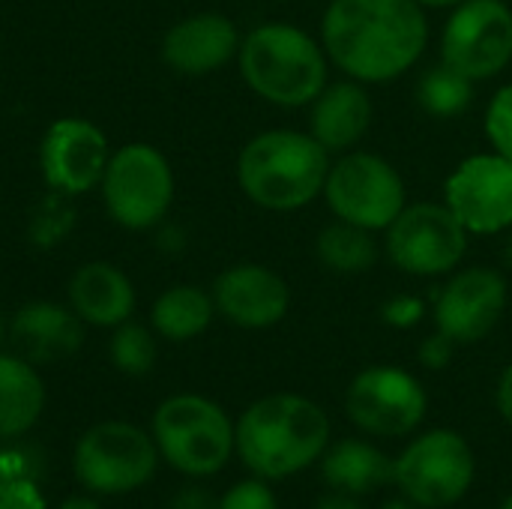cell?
<instances>
[{
    "mask_svg": "<svg viewBox=\"0 0 512 509\" xmlns=\"http://www.w3.org/2000/svg\"><path fill=\"white\" fill-rule=\"evenodd\" d=\"M321 45L339 72L366 87L396 81L429 45L426 9L417 0H330Z\"/></svg>",
    "mask_w": 512,
    "mask_h": 509,
    "instance_id": "obj_1",
    "label": "cell"
},
{
    "mask_svg": "<svg viewBox=\"0 0 512 509\" xmlns=\"http://www.w3.org/2000/svg\"><path fill=\"white\" fill-rule=\"evenodd\" d=\"M234 447L255 477L288 480L321 462L330 447V420L309 396L270 393L243 411Z\"/></svg>",
    "mask_w": 512,
    "mask_h": 509,
    "instance_id": "obj_2",
    "label": "cell"
},
{
    "mask_svg": "<svg viewBox=\"0 0 512 509\" xmlns=\"http://www.w3.org/2000/svg\"><path fill=\"white\" fill-rule=\"evenodd\" d=\"M333 156L297 129H267L249 138L237 156L243 195L270 213H294L324 195Z\"/></svg>",
    "mask_w": 512,
    "mask_h": 509,
    "instance_id": "obj_3",
    "label": "cell"
},
{
    "mask_svg": "<svg viewBox=\"0 0 512 509\" xmlns=\"http://www.w3.org/2000/svg\"><path fill=\"white\" fill-rule=\"evenodd\" d=\"M246 87L276 108H309L330 84V57L309 30L291 21L252 27L237 51Z\"/></svg>",
    "mask_w": 512,
    "mask_h": 509,
    "instance_id": "obj_4",
    "label": "cell"
},
{
    "mask_svg": "<svg viewBox=\"0 0 512 509\" xmlns=\"http://www.w3.org/2000/svg\"><path fill=\"white\" fill-rule=\"evenodd\" d=\"M153 441L165 462L186 477H213L234 447V423L207 396L180 393L153 414Z\"/></svg>",
    "mask_w": 512,
    "mask_h": 509,
    "instance_id": "obj_5",
    "label": "cell"
},
{
    "mask_svg": "<svg viewBox=\"0 0 512 509\" xmlns=\"http://www.w3.org/2000/svg\"><path fill=\"white\" fill-rule=\"evenodd\" d=\"M324 201L333 219L384 234L390 222L405 210L408 189L390 159L354 147L333 156L324 183Z\"/></svg>",
    "mask_w": 512,
    "mask_h": 509,
    "instance_id": "obj_6",
    "label": "cell"
},
{
    "mask_svg": "<svg viewBox=\"0 0 512 509\" xmlns=\"http://www.w3.org/2000/svg\"><path fill=\"white\" fill-rule=\"evenodd\" d=\"M102 201L108 216L126 231L156 228L174 204V171L153 144L132 141L111 153L102 174Z\"/></svg>",
    "mask_w": 512,
    "mask_h": 509,
    "instance_id": "obj_7",
    "label": "cell"
},
{
    "mask_svg": "<svg viewBox=\"0 0 512 509\" xmlns=\"http://www.w3.org/2000/svg\"><path fill=\"white\" fill-rule=\"evenodd\" d=\"M477 462L471 444L453 429H432L417 435L399 459H393V483L423 509L459 504L474 486Z\"/></svg>",
    "mask_w": 512,
    "mask_h": 509,
    "instance_id": "obj_8",
    "label": "cell"
},
{
    "mask_svg": "<svg viewBox=\"0 0 512 509\" xmlns=\"http://www.w3.org/2000/svg\"><path fill=\"white\" fill-rule=\"evenodd\" d=\"M468 240L471 234L444 201H417L405 204L390 222L381 249L396 270L417 279H435L462 267Z\"/></svg>",
    "mask_w": 512,
    "mask_h": 509,
    "instance_id": "obj_9",
    "label": "cell"
},
{
    "mask_svg": "<svg viewBox=\"0 0 512 509\" xmlns=\"http://www.w3.org/2000/svg\"><path fill=\"white\" fill-rule=\"evenodd\" d=\"M159 465L156 441L132 423H99L87 429L75 447V477L99 495H123L141 489Z\"/></svg>",
    "mask_w": 512,
    "mask_h": 509,
    "instance_id": "obj_10",
    "label": "cell"
},
{
    "mask_svg": "<svg viewBox=\"0 0 512 509\" xmlns=\"http://www.w3.org/2000/svg\"><path fill=\"white\" fill-rule=\"evenodd\" d=\"M429 411L426 387L402 366H369L354 375L345 393L348 420L372 438H405Z\"/></svg>",
    "mask_w": 512,
    "mask_h": 509,
    "instance_id": "obj_11",
    "label": "cell"
},
{
    "mask_svg": "<svg viewBox=\"0 0 512 509\" xmlns=\"http://www.w3.org/2000/svg\"><path fill=\"white\" fill-rule=\"evenodd\" d=\"M441 60L474 84L512 63V6L507 0H465L450 9L441 33Z\"/></svg>",
    "mask_w": 512,
    "mask_h": 509,
    "instance_id": "obj_12",
    "label": "cell"
},
{
    "mask_svg": "<svg viewBox=\"0 0 512 509\" xmlns=\"http://www.w3.org/2000/svg\"><path fill=\"white\" fill-rule=\"evenodd\" d=\"M444 204L468 234H507L512 228V159L495 150L462 159L444 183Z\"/></svg>",
    "mask_w": 512,
    "mask_h": 509,
    "instance_id": "obj_13",
    "label": "cell"
},
{
    "mask_svg": "<svg viewBox=\"0 0 512 509\" xmlns=\"http://www.w3.org/2000/svg\"><path fill=\"white\" fill-rule=\"evenodd\" d=\"M507 303L510 285L501 270L459 267L435 294V330L450 336L456 345H477L501 324Z\"/></svg>",
    "mask_w": 512,
    "mask_h": 509,
    "instance_id": "obj_14",
    "label": "cell"
},
{
    "mask_svg": "<svg viewBox=\"0 0 512 509\" xmlns=\"http://www.w3.org/2000/svg\"><path fill=\"white\" fill-rule=\"evenodd\" d=\"M111 150L105 132L84 117L54 120L39 144V171L48 189L60 195H84L102 183Z\"/></svg>",
    "mask_w": 512,
    "mask_h": 509,
    "instance_id": "obj_15",
    "label": "cell"
},
{
    "mask_svg": "<svg viewBox=\"0 0 512 509\" xmlns=\"http://www.w3.org/2000/svg\"><path fill=\"white\" fill-rule=\"evenodd\" d=\"M216 315L243 330L276 327L291 309L288 282L264 264H234L213 282Z\"/></svg>",
    "mask_w": 512,
    "mask_h": 509,
    "instance_id": "obj_16",
    "label": "cell"
},
{
    "mask_svg": "<svg viewBox=\"0 0 512 509\" xmlns=\"http://www.w3.org/2000/svg\"><path fill=\"white\" fill-rule=\"evenodd\" d=\"M240 42L243 36L228 15L198 12L168 27L162 39V60L174 72L198 78L237 60Z\"/></svg>",
    "mask_w": 512,
    "mask_h": 509,
    "instance_id": "obj_17",
    "label": "cell"
},
{
    "mask_svg": "<svg viewBox=\"0 0 512 509\" xmlns=\"http://www.w3.org/2000/svg\"><path fill=\"white\" fill-rule=\"evenodd\" d=\"M375 105L366 90V84L354 78L330 81L309 105V132L312 138L330 153H348L354 150L372 129Z\"/></svg>",
    "mask_w": 512,
    "mask_h": 509,
    "instance_id": "obj_18",
    "label": "cell"
},
{
    "mask_svg": "<svg viewBox=\"0 0 512 509\" xmlns=\"http://www.w3.org/2000/svg\"><path fill=\"white\" fill-rule=\"evenodd\" d=\"M84 321L57 303H27L9 321V339L27 363H60L84 342Z\"/></svg>",
    "mask_w": 512,
    "mask_h": 509,
    "instance_id": "obj_19",
    "label": "cell"
},
{
    "mask_svg": "<svg viewBox=\"0 0 512 509\" xmlns=\"http://www.w3.org/2000/svg\"><path fill=\"white\" fill-rule=\"evenodd\" d=\"M72 312L93 327H120L135 312V288L123 270L108 261H90L69 279Z\"/></svg>",
    "mask_w": 512,
    "mask_h": 509,
    "instance_id": "obj_20",
    "label": "cell"
},
{
    "mask_svg": "<svg viewBox=\"0 0 512 509\" xmlns=\"http://www.w3.org/2000/svg\"><path fill=\"white\" fill-rule=\"evenodd\" d=\"M321 477L333 492L360 498L393 483V459L369 441L345 438L324 450Z\"/></svg>",
    "mask_w": 512,
    "mask_h": 509,
    "instance_id": "obj_21",
    "label": "cell"
},
{
    "mask_svg": "<svg viewBox=\"0 0 512 509\" xmlns=\"http://www.w3.org/2000/svg\"><path fill=\"white\" fill-rule=\"evenodd\" d=\"M45 384L24 357L0 354V438H18L39 420Z\"/></svg>",
    "mask_w": 512,
    "mask_h": 509,
    "instance_id": "obj_22",
    "label": "cell"
},
{
    "mask_svg": "<svg viewBox=\"0 0 512 509\" xmlns=\"http://www.w3.org/2000/svg\"><path fill=\"white\" fill-rule=\"evenodd\" d=\"M216 315L213 294L198 285H171L153 303V330L168 342H189L201 336Z\"/></svg>",
    "mask_w": 512,
    "mask_h": 509,
    "instance_id": "obj_23",
    "label": "cell"
},
{
    "mask_svg": "<svg viewBox=\"0 0 512 509\" xmlns=\"http://www.w3.org/2000/svg\"><path fill=\"white\" fill-rule=\"evenodd\" d=\"M315 258L324 270L336 276H363L375 270L381 258V243L375 240V231L333 219L315 237Z\"/></svg>",
    "mask_w": 512,
    "mask_h": 509,
    "instance_id": "obj_24",
    "label": "cell"
},
{
    "mask_svg": "<svg viewBox=\"0 0 512 509\" xmlns=\"http://www.w3.org/2000/svg\"><path fill=\"white\" fill-rule=\"evenodd\" d=\"M474 93H477V84L465 78L459 69L447 66L444 60L438 66H429L414 87L417 105L435 120H450V117L465 114L474 105Z\"/></svg>",
    "mask_w": 512,
    "mask_h": 509,
    "instance_id": "obj_25",
    "label": "cell"
},
{
    "mask_svg": "<svg viewBox=\"0 0 512 509\" xmlns=\"http://www.w3.org/2000/svg\"><path fill=\"white\" fill-rule=\"evenodd\" d=\"M108 354H111V363L123 375L138 378V375H147L156 363V339L147 327L123 321L111 336Z\"/></svg>",
    "mask_w": 512,
    "mask_h": 509,
    "instance_id": "obj_26",
    "label": "cell"
},
{
    "mask_svg": "<svg viewBox=\"0 0 512 509\" xmlns=\"http://www.w3.org/2000/svg\"><path fill=\"white\" fill-rule=\"evenodd\" d=\"M75 228V207L69 201V195L60 192H48L30 213V225L27 234L33 240L36 249H54L63 243V237Z\"/></svg>",
    "mask_w": 512,
    "mask_h": 509,
    "instance_id": "obj_27",
    "label": "cell"
},
{
    "mask_svg": "<svg viewBox=\"0 0 512 509\" xmlns=\"http://www.w3.org/2000/svg\"><path fill=\"white\" fill-rule=\"evenodd\" d=\"M483 132H486V138H489L495 153L512 159V84L498 87L495 96L489 99Z\"/></svg>",
    "mask_w": 512,
    "mask_h": 509,
    "instance_id": "obj_28",
    "label": "cell"
},
{
    "mask_svg": "<svg viewBox=\"0 0 512 509\" xmlns=\"http://www.w3.org/2000/svg\"><path fill=\"white\" fill-rule=\"evenodd\" d=\"M219 509H279L273 489L267 486V480H243L237 486H231L222 498Z\"/></svg>",
    "mask_w": 512,
    "mask_h": 509,
    "instance_id": "obj_29",
    "label": "cell"
},
{
    "mask_svg": "<svg viewBox=\"0 0 512 509\" xmlns=\"http://www.w3.org/2000/svg\"><path fill=\"white\" fill-rule=\"evenodd\" d=\"M423 315H426V303L417 294H396L381 306V321L393 330H411L423 321Z\"/></svg>",
    "mask_w": 512,
    "mask_h": 509,
    "instance_id": "obj_30",
    "label": "cell"
},
{
    "mask_svg": "<svg viewBox=\"0 0 512 509\" xmlns=\"http://www.w3.org/2000/svg\"><path fill=\"white\" fill-rule=\"evenodd\" d=\"M42 471V462L33 450L27 447H15V450H3L0 453V483H12V480H36Z\"/></svg>",
    "mask_w": 512,
    "mask_h": 509,
    "instance_id": "obj_31",
    "label": "cell"
},
{
    "mask_svg": "<svg viewBox=\"0 0 512 509\" xmlns=\"http://www.w3.org/2000/svg\"><path fill=\"white\" fill-rule=\"evenodd\" d=\"M0 509H45L36 480H12L0 483Z\"/></svg>",
    "mask_w": 512,
    "mask_h": 509,
    "instance_id": "obj_32",
    "label": "cell"
},
{
    "mask_svg": "<svg viewBox=\"0 0 512 509\" xmlns=\"http://www.w3.org/2000/svg\"><path fill=\"white\" fill-rule=\"evenodd\" d=\"M456 348H459V345H456L450 336H444L441 330H435L432 336H426V339H423V345H420L417 357H420V363H423L426 369L438 372V369H447V366L453 363Z\"/></svg>",
    "mask_w": 512,
    "mask_h": 509,
    "instance_id": "obj_33",
    "label": "cell"
},
{
    "mask_svg": "<svg viewBox=\"0 0 512 509\" xmlns=\"http://www.w3.org/2000/svg\"><path fill=\"white\" fill-rule=\"evenodd\" d=\"M168 509H219V501L204 486H186L171 498Z\"/></svg>",
    "mask_w": 512,
    "mask_h": 509,
    "instance_id": "obj_34",
    "label": "cell"
},
{
    "mask_svg": "<svg viewBox=\"0 0 512 509\" xmlns=\"http://www.w3.org/2000/svg\"><path fill=\"white\" fill-rule=\"evenodd\" d=\"M495 402H498V414L512 426V360L504 366V372H501V378H498Z\"/></svg>",
    "mask_w": 512,
    "mask_h": 509,
    "instance_id": "obj_35",
    "label": "cell"
},
{
    "mask_svg": "<svg viewBox=\"0 0 512 509\" xmlns=\"http://www.w3.org/2000/svg\"><path fill=\"white\" fill-rule=\"evenodd\" d=\"M315 509H363V504L354 498V495H345V492H330V495H324Z\"/></svg>",
    "mask_w": 512,
    "mask_h": 509,
    "instance_id": "obj_36",
    "label": "cell"
},
{
    "mask_svg": "<svg viewBox=\"0 0 512 509\" xmlns=\"http://www.w3.org/2000/svg\"><path fill=\"white\" fill-rule=\"evenodd\" d=\"M423 9H456L459 3H465V0H417Z\"/></svg>",
    "mask_w": 512,
    "mask_h": 509,
    "instance_id": "obj_37",
    "label": "cell"
},
{
    "mask_svg": "<svg viewBox=\"0 0 512 509\" xmlns=\"http://www.w3.org/2000/svg\"><path fill=\"white\" fill-rule=\"evenodd\" d=\"M60 509H99L96 501H90V498H69V501H63Z\"/></svg>",
    "mask_w": 512,
    "mask_h": 509,
    "instance_id": "obj_38",
    "label": "cell"
},
{
    "mask_svg": "<svg viewBox=\"0 0 512 509\" xmlns=\"http://www.w3.org/2000/svg\"><path fill=\"white\" fill-rule=\"evenodd\" d=\"M501 258H504V267H507V270H512V228H510V231H507V240H504Z\"/></svg>",
    "mask_w": 512,
    "mask_h": 509,
    "instance_id": "obj_39",
    "label": "cell"
},
{
    "mask_svg": "<svg viewBox=\"0 0 512 509\" xmlns=\"http://www.w3.org/2000/svg\"><path fill=\"white\" fill-rule=\"evenodd\" d=\"M381 509H423V507H417V504H411V501L405 498V501H387Z\"/></svg>",
    "mask_w": 512,
    "mask_h": 509,
    "instance_id": "obj_40",
    "label": "cell"
},
{
    "mask_svg": "<svg viewBox=\"0 0 512 509\" xmlns=\"http://www.w3.org/2000/svg\"><path fill=\"white\" fill-rule=\"evenodd\" d=\"M501 509H512V495L504 501V504H501Z\"/></svg>",
    "mask_w": 512,
    "mask_h": 509,
    "instance_id": "obj_41",
    "label": "cell"
},
{
    "mask_svg": "<svg viewBox=\"0 0 512 509\" xmlns=\"http://www.w3.org/2000/svg\"><path fill=\"white\" fill-rule=\"evenodd\" d=\"M0 342H3V318H0Z\"/></svg>",
    "mask_w": 512,
    "mask_h": 509,
    "instance_id": "obj_42",
    "label": "cell"
}]
</instances>
